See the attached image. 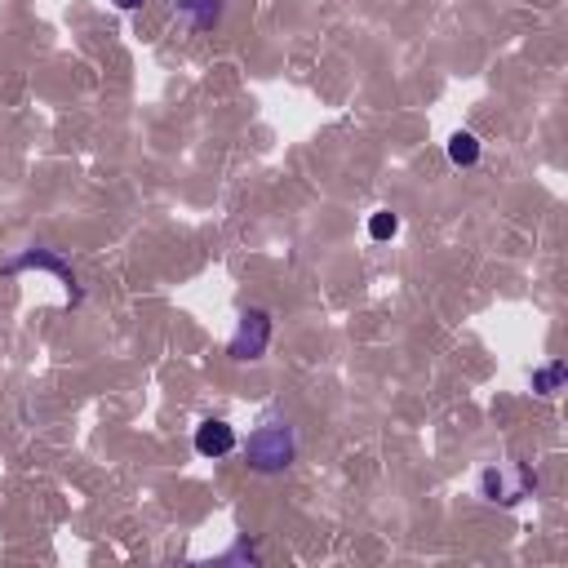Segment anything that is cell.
<instances>
[{"instance_id":"cell-4","label":"cell","mask_w":568,"mask_h":568,"mask_svg":"<svg viewBox=\"0 0 568 568\" xmlns=\"http://www.w3.org/2000/svg\"><path fill=\"white\" fill-rule=\"evenodd\" d=\"M271 328H275V324H271V311H266V306H248V311L240 315L231 342H226V355H231L235 364H253V359H262L266 346H271Z\"/></svg>"},{"instance_id":"cell-11","label":"cell","mask_w":568,"mask_h":568,"mask_svg":"<svg viewBox=\"0 0 568 568\" xmlns=\"http://www.w3.org/2000/svg\"><path fill=\"white\" fill-rule=\"evenodd\" d=\"M146 0H115V9H124V13H133V9H142Z\"/></svg>"},{"instance_id":"cell-3","label":"cell","mask_w":568,"mask_h":568,"mask_svg":"<svg viewBox=\"0 0 568 568\" xmlns=\"http://www.w3.org/2000/svg\"><path fill=\"white\" fill-rule=\"evenodd\" d=\"M537 488V470L532 466H484L479 470V497L497 501V506H519L528 493Z\"/></svg>"},{"instance_id":"cell-2","label":"cell","mask_w":568,"mask_h":568,"mask_svg":"<svg viewBox=\"0 0 568 568\" xmlns=\"http://www.w3.org/2000/svg\"><path fill=\"white\" fill-rule=\"evenodd\" d=\"M22 271H49V275H58V280H62V288H67V306H80V302H84L80 280H75L71 262H67L58 248L31 244V248H22V253H13V257L4 262V275H22Z\"/></svg>"},{"instance_id":"cell-9","label":"cell","mask_w":568,"mask_h":568,"mask_svg":"<svg viewBox=\"0 0 568 568\" xmlns=\"http://www.w3.org/2000/svg\"><path fill=\"white\" fill-rule=\"evenodd\" d=\"M395 231H399V217H395L390 209H377V213L368 217V235H373V240H390Z\"/></svg>"},{"instance_id":"cell-8","label":"cell","mask_w":568,"mask_h":568,"mask_svg":"<svg viewBox=\"0 0 568 568\" xmlns=\"http://www.w3.org/2000/svg\"><path fill=\"white\" fill-rule=\"evenodd\" d=\"M564 377H568V364H564V359H550V364L532 368V390H537V395H555V390L564 386Z\"/></svg>"},{"instance_id":"cell-7","label":"cell","mask_w":568,"mask_h":568,"mask_svg":"<svg viewBox=\"0 0 568 568\" xmlns=\"http://www.w3.org/2000/svg\"><path fill=\"white\" fill-rule=\"evenodd\" d=\"M448 160H453L457 169H470V164L479 160V138L466 133V129H457V133L448 138Z\"/></svg>"},{"instance_id":"cell-10","label":"cell","mask_w":568,"mask_h":568,"mask_svg":"<svg viewBox=\"0 0 568 568\" xmlns=\"http://www.w3.org/2000/svg\"><path fill=\"white\" fill-rule=\"evenodd\" d=\"M222 559H248V564H257V550H253V541H248V532H244V537H240V541H235V546H231V550H226Z\"/></svg>"},{"instance_id":"cell-5","label":"cell","mask_w":568,"mask_h":568,"mask_svg":"<svg viewBox=\"0 0 568 568\" xmlns=\"http://www.w3.org/2000/svg\"><path fill=\"white\" fill-rule=\"evenodd\" d=\"M195 453L209 457V462L235 453V426H231L226 417H204V422L195 426Z\"/></svg>"},{"instance_id":"cell-6","label":"cell","mask_w":568,"mask_h":568,"mask_svg":"<svg viewBox=\"0 0 568 568\" xmlns=\"http://www.w3.org/2000/svg\"><path fill=\"white\" fill-rule=\"evenodd\" d=\"M173 13L186 18V27L204 36L222 22V0H173Z\"/></svg>"},{"instance_id":"cell-1","label":"cell","mask_w":568,"mask_h":568,"mask_svg":"<svg viewBox=\"0 0 568 568\" xmlns=\"http://www.w3.org/2000/svg\"><path fill=\"white\" fill-rule=\"evenodd\" d=\"M244 462L257 475H284L297 462V430L288 426V417H266L248 430L244 439Z\"/></svg>"}]
</instances>
